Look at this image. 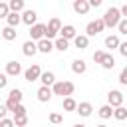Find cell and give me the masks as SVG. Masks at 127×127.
Listing matches in <instances>:
<instances>
[{
    "label": "cell",
    "instance_id": "cell-1",
    "mask_svg": "<svg viewBox=\"0 0 127 127\" xmlns=\"http://www.w3.org/2000/svg\"><path fill=\"white\" fill-rule=\"evenodd\" d=\"M103 22H105V28H115V26H119V22H121V12H119V8H115V6L107 8L105 14H103Z\"/></svg>",
    "mask_w": 127,
    "mask_h": 127
},
{
    "label": "cell",
    "instance_id": "cell-2",
    "mask_svg": "<svg viewBox=\"0 0 127 127\" xmlns=\"http://www.w3.org/2000/svg\"><path fill=\"white\" fill-rule=\"evenodd\" d=\"M73 89H75V85H73L71 81H56V83L52 85L54 95H62L64 99H65V97H71Z\"/></svg>",
    "mask_w": 127,
    "mask_h": 127
},
{
    "label": "cell",
    "instance_id": "cell-3",
    "mask_svg": "<svg viewBox=\"0 0 127 127\" xmlns=\"http://www.w3.org/2000/svg\"><path fill=\"white\" fill-rule=\"evenodd\" d=\"M22 89H18V87H14V89H10V93H8V99H6V107H8V111H14L16 109V105H20L22 103Z\"/></svg>",
    "mask_w": 127,
    "mask_h": 127
},
{
    "label": "cell",
    "instance_id": "cell-4",
    "mask_svg": "<svg viewBox=\"0 0 127 127\" xmlns=\"http://www.w3.org/2000/svg\"><path fill=\"white\" fill-rule=\"evenodd\" d=\"M62 30V22L60 18H52L48 24H46V40H54Z\"/></svg>",
    "mask_w": 127,
    "mask_h": 127
},
{
    "label": "cell",
    "instance_id": "cell-5",
    "mask_svg": "<svg viewBox=\"0 0 127 127\" xmlns=\"http://www.w3.org/2000/svg\"><path fill=\"white\" fill-rule=\"evenodd\" d=\"M105 30V22H103V18H97V20H93V22H89L87 26H85V36L89 38V36H97L99 32H103Z\"/></svg>",
    "mask_w": 127,
    "mask_h": 127
},
{
    "label": "cell",
    "instance_id": "cell-6",
    "mask_svg": "<svg viewBox=\"0 0 127 127\" xmlns=\"http://www.w3.org/2000/svg\"><path fill=\"white\" fill-rule=\"evenodd\" d=\"M40 77H42V67H40L38 64H32V65L24 71V79L30 81V83H32V81H38Z\"/></svg>",
    "mask_w": 127,
    "mask_h": 127
},
{
    "label": "cell",
    "instance_id": "cell-7",
    "mask_svg": "<svg viewBox=\"0 0 127 127\" xmlns=\"http://www.w3.org/2000/svg\"><path fill=\"white\" fill-rule=\"evenodd\" d=\"M107 101H109V105H111L113 109H117V107L123 105V93H121L119 89H111V91L107 93Z\"/></svg>",
    "mask_w": 127,
    "mask_h": 127
},
{
    "label": "cell",
    "instance_id": "cell-8",
    "mask_svg": "<svg viewBox=\"0 0 127 127\" xmlns=\"http://www.w3.org/2000/svg\"><path fill=\"white\" fill-rule=\"evenodd\" d=\"M30 38H32V42L34 40H44L46 38V24H36V26H32L30 28Z\"/></svg>",
    "mask_w": 127,
    "mask_h": 127
},
{
    "label": "cell",
    "instance_id": "cell-9",
    "mask_svg": "<svg viewBox=\"0 0 127 127\" xmlns=\"http://www.w3.org/2000/svg\"><path fill=\"white\" fill-rule=\"evenodd\" d=\"M75 36H77V32H75V28L71 26V24H65V26H62V30H60V38H64V40H75Z\"/></svg>",
    "mask_w": 127,
    "mask_h": 127
},
{
    "label": "cell",
    "instance_id": "cell-10",
    "mask_svg": "<svg viewBox=\"0 0 127 127\" xmlns=\"http://www.w3.org/2000/svg\"><path fill=\"white\" fill-rule=\"evenodd\" d=\"M22 73V65H20V62H8L6 64V75H10V77H16V75H20Z\"/></svg>",
    "mask_w": 127,
    "mask_h": 127
},
{
    "label": "cell",
    "instance_id": "cell-11",
    "mask_svg": "<svg viewBox=\"0 0 127 127\" xmlns=\"http://www.w3.org/2000/svg\"><path fill=\"white\" fill-rule=\"evenodd\" d=\"M36 20H38V14H36L34 10H24V14H22V22H24L26 26H30V28L36 26V24H38Z\"/></svg>",
    "mask_w": 127,
    "mask_h": 127
},
{
    "label": "cell",
    "instance_id": "cell-12",
    "mask_svg": "<svg viewBox=\"0 0 127 127\" xmlns=\"http://www.w3.org/2000/svg\"><path fill=\"white\" fill-rule=\"evenodd\" d=\"M38 101H42V103H48L50 99H52V95H54V91H52V87H46V85H42L40 89H38Z\"/></svg>",
    "mask_w": 127,
    "mask_h": 127
},
{
    "label": "cell",
    "instance_id": "cell-13",
    "mask_svg": "<svg viewBox=\"0 0 127 127\" xmlns=\"http://www.w3.org/2000/svg\"><path fill=\"white\" fill-rule=\"evenodd\" d=\"M89 8H91V6H89V2H87V0H73V10H75L77 14H81V16H83V14H87V12H89Z\"/></svg>",
    "mask_w": 127,
    "mask_h": 127
},
{
    "label": "cell",
    "instance_id": "cell-14",
    "mask_svg": "<svg viewBox=\"0 0 127 127\" xmlns=\"http://www.w3.org/2000/svg\"><path fill=\"white\" fill-rule=\"evenodd\" d=\"M22 52H24V56H34L36 52H38V42H32V40H28V42H24V46H22Z\"/></svg>",
    "mask_w": 127,
    "mask_h": 127
},
{
    "label": "cell",
    "instance_id": "cell-15",
    "mask_svg": "<svg viewBox=\"0 0 127 127\" xmlns=\"http://www.w3.org/2000/svg\"><path fill=\"white\" fill-rule=\"evenodd\" d=\"M81 117H89L91 115V111H93V107H91V103H87V101H81V103H77V109H75Z\"/></svg>",
    "mask_w": 127,
    "mask_h": 127
},
{
    "label": "cell",
    "instance_id": "cell-16",
    "mask_svg": "<svg viewBox=\"0 0 127 127\" xmlns=\"http://www.w3.org/2000/svg\"><path fill=\"white\" fill-rule=\"evenodd\" d=\"M52 50H54V42H52V40H46V38H44V40L38 42V52H42V54H50Z\"/></svg>",
    "mask_w": 127,
    "mask_h": 127
},
{
    "label": "cell",
    "instance_id": "cell-17",
    "mask_svg": "<svg viewBox=\"0 0 127 127\" xmlns=\"http://www.w3.org/2000/svg\"><path fill=\"white\" fill-rule=\"evenodd\" d=\"M40 81H42V85H46V87L54 85V83H56V75H54V71H42Z\"/></svg>",
    "mask_w": 127,
    "mask_h": 127
},
{
    "label": "cell",
    "instance_id": "cell-18",
    "mask_svg": "<svg viewBox=\"0 0 127 127\" xmlns=\"http://www.w3.org/2000/svg\"><path fill=\"white\" fill-rule=\"evenodd\" d=\"M85 69H87V64L83 60H73L71 62V71L73 73H85Z\"/></svg>",
    "mask_w": 127,
    "mask_h": 127
},
{
    "label": "cell",
    "instance_id": "cell-19",
    "mask_svg": "<svg viewBox=\"0 0 127 127\" xmlns=\"http://www.w3.org/2000/svg\"><path fill=\"white\" fill-rule=\"evenodd\" d=\"M119 46H121V42H119V36H115V34H111V36H107L105 38V48H111V50H119Z\"/></svg>",
    "mask_w": 127,
    "mask_h": 127
},
{
    "label": "cell",
    "instance_id": "cell-20",
    "mask_svg": "<svg viewBox=\"0 0 127 127\" xmlns=\"http://www.w3.org/2000/svg\"><path fill=\"white\" fill-rule=\"evenodd\" d=\"M6 22H8V26H10V28H16V26L22 22V16H20V14H16V12H10V14H8V18H6Z\"/></svg>",
    "mask_w": 127,
    "mask_h": 127
},
{
    "label": "cell",
    "instance_id": "cell-21",
    "mask_svg": "<svg viewBox=\"0 0 127 127\" xmlns=\"http://www.w3.org/2000/svg\"><path fill=\"white\" fill-rule=\"evenodd\" d=\"M16 28H10V26H6L4 30H2V38L6 40V42H12V40H16Z\"/></svg>",
    "mask_w": 127,
    "mask_h": 127
},
{
    "label": "cell",
    "instance_id": "cell-22",
    "mask_svg": "<svg viewBox=\"0 0 127 127\" xmlns=\"http://www.w3.org/2000/svg\"><path fill=\"white\" fill-rule=\"evenodd\" d=\"M73 44H75V48H79V50H85L87 46H89V38L87 36H75V40H73Z\"/></svg>",
    "mask_w": 127,
    "mask_h": 127
},
{
    "label": "cell",
    "instance_id": "cell-23",
    "mask_svg": "<svg viewBox=\"0 0 127 127\" xmlns=\"http://www.w3.org/2000/svg\"><path fill=\"white\" fill-rule=\"evenodd\" d=\"M8 6H10V12L20 14V12L24 10V0H10V2H8Z\"/></svg>",
    "mask_w": 127,
    "mask_h": 127
},
{
    "label": "cell",
    "instance_id": "cell-24",
    "mask_svg": "<svg viewBox=\"0 0 127 127\" xmlns=\"http://www.w3.org/2000/svg\"><path fill=\"white\" fill-rule=\"evenodd\" d=\"M97 113H99V117H101V119H109V117L113 115V107H111L109 103H107V105H101Z\"/></svg>",
    "mask_w": 127,
    "mask_h": 127
},
{
    "label": "cell",
    "instance_id": "cell-25",
    "mask_svg": "<svg viewBox=\"0 0 127 127\" xmlns=\"http://www.w3.org/2000/svg\"><path fill=\"white\" fill-rule=\"evenodd\" d=\"M54 48H56V50H60V52H65V50L69 48V42H67V40H64V38H56Z\"/></svg>",
    "mask_w": 127,
    "mask_h": 127
},
{
    "label": "cell",
    "instance_id": "cell-26",
    "mask_svg": "<svg viewBox=\"0 0 127 127\" xmlns=\"http://www.w3.org/2000/svg\"><path fill=\"white\" fill-rule=\"evenodd\" d=\"M113 65H115L113 56H111V54H105V58H103V62H101V67H103V69H113Z\"/></svg>",
    "mask_w": 127,
    "mask_h": 127
},
{
    "label": "cell",
    "instance_id": "cell-27",
    "mask_svg": "<svg viewBox=\"0 0 127 127\" xmlns=\"http://www.w3.org/2000/svg\"><path fill=\"white\" fill-rule=\"evenodd\" d=\"M62 105H64V109H65V111H75V109H77V103H75V99H73V97H65Z\"/></svg>",
    "mask_w": 127,
    "mask_h": 127
},
{
    "label": "cell",
    "instance_id": "cell-28",
    "mask_svg": "<svg viewBox=\"0 0 127 127\" xmlns=\"http://www.w3.org/2000/svg\"><path fill=\"white\" fill-rule=\"evenodd\" d=\"M113 117L117 119V121H125L127 119V109L121 105V107H117V109H113Z\"/></svg>",
    "mask_w": 127,
    "mask_h": 127
},
{
    "label": "cell",
    "instance_id": "cell-29",
    "mask_svg": "<svg viewBox=\"0 0 127 127\" xmlns=\"http://www.w3.org/2000/svg\"><path fill=\"white\" fill-rule=\"evenodd\" d=\"M8 14H10L8 2H0V18H8Z\"/></svg>",
    "mask_w": 127,
    "mask_h": 127
},
{
    "label": "cell",
    "instance_id": "cell-30",
    "mask_svg": "<svg viewBox=\"0 0 127 127\" xmlns=\"http://www.w3.org/2000/svg\"><path fill=\"white\" fill-rule=\"evenodd\" d=\"M28 123V115H22V117H14V125L16 127H24Z\"/></svg>",
    "mask_w": 127,
    "mask_h": 127
},
{
    "label": "cell",
    "instance_id": "cell-31",
    "mask_svg": "<svg viewBox=\"0 0 127 127\" xmlns=\"http://www.w3.org/2000/svg\"><path fill=\"white\" fill-rule=\"evenodd\" d=\"M12 113H14V117H22V115H26V107L20 103V105H16V109H14Z\"/></svg>",
    "mask_w": 127,
    "mask_h": 127
},
{
    "label": "cell",
    "instance_id": "cell-32",
    "mask_svg": "<svg viewBox=\"0 0 127 127\" xmlns=\"http://www.w3.org/2000/svg\"><path fill=\"white\" fill-rule=\"evenodd\" d=\"M62 121H64V117H62L60 113H50V123L58 125V123H62Z\"/></svg>",
    "mask_w": 127,
    "mask_h": 127
},
{
    "label": "cell",
    "instance_id": "cell-33",
    "mask_svg": "<svg viewBox=\"0 0 127 127\" xmlns=\"http://www.w3.org/2000/svg\"><path fill=\"white\" fill-rule=\"evenodd\" d=\"M103 58H105V52H101V50H97V52L93 54V62H95V64H101Z\"/></svg>",
    "mask_w": 127,
    "mask_h": 127
},
{
    "label": "cell",
    "instance_id": "cell-34",
    "mask_svg": "<svg viewBox=\"0 0 127 127\" xmlns=\"http://www.w3.org/2000/svg\"><path fill=\"white\" fill-rule=\"evenodd\" d=\"M119 83L121 85H127V65L121 69V73H119Z\"/></svg>",
    "mask_w": 127,
    "mask_h": 127
},
{
    "label": "cell",
    "instance_id": "cell-35",
    "mask_svg": "<svg viewBox=\"0 0 127 127\" xmlns=\"http://www.w3.org/2000/svg\"><path fill=\"white\" fill-rule=\"evenodd\" d=\"M117 28H119V34H125V36H127V18H123Z\"/></svg>",
    "mask_w": 127,
    "mask_h": 127
},
{
    "label": "cell",
    "instance_id": "cell-36",
    "mask_svg": "<svg viewBox=\"0 0 127 127\" xmlns=\"http://www.w3.org/2000/svg\"><path fill=\"white\" fill-rule=\"evenodd\" d=\"M0 127H16V125H14V119H2Z\"/></svg>",
    "mask_w": 127,
    "mask_h": 127
},
{
    "label": "cell",
    "instance_id": "cell-37",
    "mask_svg": "<svg viewBox=\"0 0 127 127\" xmlns=\"http://www.w3.org/2000/svg\"><path fill=\"white\" fill-rule=\"evenodd\" d=\"M119 54H121L123 58H127V42H123V44L119 46Z\"/></svg>",
    "mask_w": 127,
    "mask_h": 127
},
{
    "label": "cell",
    "instance_id": "cell-38",
    "mask_svg": "<svg viewBox=\"0 0 127 127\" xmlns=\"http://www.w3.org/2000/svg\"><path fill=\"white\" fill-rule=\"evenodd\" d=\"M6 83H8V75L6 73H0V89L6 87Z\"/></svg>",
    "mask_w": 127,
    "mask_h": 127
},
{
    "label": "cell",
    "instance_id": "cell-39",
    "mask_svg": "<svg viewBox=\"0 0 127 127\" xmlns=\"http://www.w3.org/2000/svg\"><path fill=\"white\" fill-rule=\"evenodd\" d=\"M6 113H8V107L6 105H0V121L6 119Z\"/></svg>",
    "mask_w": 127,
    "mask_h": 127
},
{
    "label": "cell",
    "instance_id": "cell-40",
    "mask_svg": "<svg viewBox=\"0 0 127 127\" xmlns=\"http://www.w3.org/2000/svg\"><path fill=\"white\" fill-rule=\"evenodd\" d=\"M89 2V6L91 8H97V6H101V0H87Z\"/></svg>",
    "mask_w": 127,
    "mask_h": 127
},
{
    "label": "cell",
    "instance_id": "cell-41",
    "mask_svg": "<svg viewBox=\"0 0 127 127\" xmlns=\"http://www.w3.org/2000/svg\"><path fill=\"white\" fill-rule=\"evenodd\" d=\"M119 12H121V16H125V18H127V4H123V6L119 8Z\"/></svg>",
    "mask_w": 127,
    "mask_h": 127
},
{
    "label": "cell",
    "instance_id": "cell-42",
    "mask_svg": "<svg viewBox=\"0 0 127 127\" xmlns=\"http://www.w3.org/2000/svg\"><path fill=\"white\" fill-rule=\"evenodd\" d=\"M73 127H85V125H83V123H75Z\"/></svg>",
    "mask_w": 127,
    "mask_h": 127
},
{
    "label": "cell",
    "instance_id": "cell-43",
    "mask_svg": "<svg viewBox=\"0 0 127 127\" xmlns=\"http://www.w3.org/2000/svg\"><path fill=\"white\" fill-rule=\"evenodd\" d=\"M95 127H107V125H103V123H101V125H95Z\"/></svg>",
    "mask_w": 127,
    "mask_h": 127
}]
</instances>
